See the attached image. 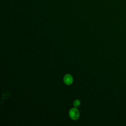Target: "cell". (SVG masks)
<instances>
[{
	"mask_svg": "<svg viewBox=\"0 0 126 126\" xmlns=\"http://www.w3.org/2000/svg\"><path fill=\"white\" fill-rule=\"evenodd\" d=\"M69 115L71 119L75 120L79 118L80 116V113L78 110L75 107L70 110L69 112Z\"/></svg>",
	"mask_w": 126,
	"mask_h": 126,
	"instance_id": "obj_1",
	"label": "cell"
},
{
	"mask_svg": "<svg viewBox=\"0 0 126 126\" xmlns=\"http://www.w3.org/2000/svg\"><path fill=\"white\" fill-rule=\"evenodd\" d=\"M63 81L65 84L67 85H70L73 82V78L70 74H66L63 78Z\"/></svg>",
	"mask_w": 126,
	"mask_h": 126,
	"instance_id": "obj_2",
	"label": "cell"
},
{
	"mask_svg": "<svg viewBox=\"0 0 126 126\" xmlns=\"http://www.w3.org/2000/svg\"><path fill=\"white\" fill-rule=\"evenodd\" d=\"M80 105V100H79L78 99H76L74 101V103H73V106H74V107L77 108L78 107L79 105Z\"/></svg>",
	"mask_w": 126,
	"mask_h": 126,
	"instance_id": "obj_3",
	"label": "cell"
}]
</instances>
